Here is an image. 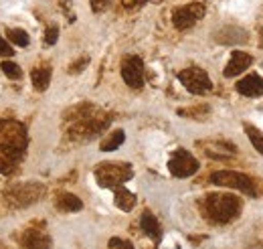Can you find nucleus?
<instances>
[{
  "label": "nucleus",
  "instance_id": "nucleus-1",
  "mask_svg": "<svg viewBox=\"0 0 263 249\" xmlns=\"http://www.w3.org/2000/svg\"><path fill=\"white\" fill-rule=\"evenodd\" d=\"M27 128L16 120H0V174H10L27 152Z\"/></svg>",
  "mask_w": 263,
  "mask_h": 249
},
{
  "label": "nucleus",
  "instance_id": "nucleus-2",
  "mask_svg": "<svg viewBox=\"0 0 263 249\" xmlns=\"http://www.w3.org/2000/svg\"><path fill=\"white\" fill-rule=\"evenodd\" d=\"M241 201L233 194H221V192H213V194H206L202 201H200V211L202 215L217 223V225H225L233 221L235 217H239L241 213Z\"/></svg>",
  "mask_w": 263,
  "mask_h": 249
},
{
  "label": "nucleus",
  "instance_id": "nucleus-3",
  "mask_svg": "<svg viewBox=\"0 0 263 249\" xmlns=\"http://www.w3.org/2000/svg\"><path fill=\"white\" fill-rule=\"evenodd\" d=\"M132 176H134V170L126 162H105L96 168L98 185L103 188H118L120 185L128 183Z\"/></svg>",
  "mask_w": 263,
  "mask_h": 249
},
{
  "label": "nucleus",
  "instance_id": "nucleus-4",
  "mask_svg": "<svg viewBox=\"0 0 263 249\" xmlns=\"http://www.w3.org/2000/svg\"><path fill=\"white\" fill-rule=\"evenodd\" d=\"M211 183L217 185V187H229L235 188V190H241L249 197H255V185L253 181L243 174V172H235V170H217L211 174Z\"/></svg>",
  "mask_w": 263,
  "mask_h": 249
},
{
  "label": "nucleus",
  "instance_id": "nucleus-5",
  "mask_svg": "<svg viewBox=\"0 0 263 249\" xmlns=\"http://www.w3.org/2000/svg\"><path fill=\"white\" fill-rule=\"evenodd\" d=\"M178 81L191 92V94L202 95L206 92L213 90V81L211 77L206 75V71H202L200 67H189V69H182L178 73Z\"/></svg>",
  "mask_w": 263,
  "mask_h": 249
},
{
  "label": "nucleus",
  "instance_id": "nucleus-6",
  "mask_svg": "<svg viewBox=\"0 0 263 249\" xmlns=\"http://www.w3.org/2000/svg\"><path fill=\"white\" fill-rule=\"evenodd\" d=\"M204 12H206V6L202 2H191V4L178 6L172 12V23L178 31H186V29L197 25L198 21L204 16Z\"/></svg>",
  "mask_w": 263,
  "mask_h": 249
},
{
  "label": "nucleus",
  "instance_id": "nucleus-7",
  "mask_svg": "<svg viewBox=\"0 0 263 249\" xmlns=\"http://www.w3.org/2000/svg\"><path fill=\"white\" fill-rule=\"evenodd\" d=\"M45 192L43 185H36V183H27V185H18V187L10 188L6 192V201L12 205V207H27V205H33L34 201H39Z\"/></svg>",
  "mask_w": 263,
  "mask_h": 249
},
{
  "label": "nucleus",
  "instance_id": "nucleus-8",
  "mask_svg": "<svg viewBox=\"0 0 263 249\" xmlns=\"http://www.w3.org/2000/svg\"><path fill=\"white\" fill-rule=\"evenodd\" d=\"M198 160L195 156L191 154V152H186V150H176L174 154L170 156V160H168V170L176 176V179H189V176H193L195 172L198 170Z\"/></svg>",
  "mask_w": 263,
  "mask_h": 249
},
{
  "label": "nucleus",
  "instance_id": "nucleus-9",
  "mask_svg": "<svg viewBox=\"0 0 263 249\" xmlns=\"http://www.w3.org/2000/svg\"><path fill=\"white\" fill-rule=\"evenodd\" d=\"M122 77L126 81V85H130L132 90H140L144 85V63L136 55H128L122 61Z\"/></svg>",
  "mask_w": 263,
  "mask_h": 249
},
{
  "label": "nucleus",
  "instance_id": "nucleus-10",
  "mask_svg": "<svg viewBox=\"0 0 263 249\" xmlns=\"http://www.w3.org/2000/svg\"><path fill=\"white\" fill-rule=\"evenodd\" d=\"M21 247L23 249H49L51 247V237L39 229V227H29L21 235Z\"/></svg>",
  "mask_w": 263,
  "mask_h": 249
},
{
  "label": "nucleus",
  "instance_id": "nucleus-11",
  "mask_svg": "<svg viewBox=\"0 0 263 249\" xmlns=\"http://www.w3.org/2000/svg\"><path fill=\"white\" fill-rule=\"evenodd\" d=\"M235 90L245 97H261L263 95V77L257 73H251L247 77H243L241 81H237Z\"/></svg>",
  "mask_w": 263,
  "mask_h": 249
},
{
  "label": "nucleus",
  "instance_id": "nucleus-12",
  "mask_svg": "<svg viewBox=\"0 0 263 249\" xmlns=\"http://www.w3.org/2000/svg\"><path fill=\"white\" fill-rule=\"evenodd\" d=\"M215 39L221 45H243V43H247L249 34L243 29H239V27H225V29H221L215 34Z\"/></svg>",
  "mask_w": 263,
  "mask_h": 249
},
{
  "label": "nucleus",
  "instance_id": "nucleus-13",
  "mask_svg": "<svg viewBox=\"0 0 263 249\" xmlns=\"http://www.w3.org/2000/svg\"><path fill=\"white\" fill-rule=\"evenodd\" d=\"M251 55H247V53H243V51H235L233 55H231L229 63H227V67H225V77H237L239 73H243L249 65H251Z\"/></svg>",
  "mask_w": 263,
  "mask_h": 249
},
{
  "label": "nucleus",
  "instance_id": "nucleus-14",
  "mask_svg": "<svg viewBox=\"0 0 263 249\" xmlns=\"http://www.w3.org/2000/svg\"><path fill=\"white\" fill-rule=\"evenodd\" d=\"M140 227H142V231H144L150 239H154V241H160V239H162L160 223H158V219L154 217L150 211L142 213V217H140Z\"/></svg>",
  "mask_w": 263,
  "mask_h": 249
},
{
  "label": "nucleus",
  "instance_id": "nucleus-15",
  "mask_svg": "<svg viewBox=\"0 0 263 249\" xmlns=\"http://www.w3.org/2000/svg\"><path fill=\"white\" fill-rule=\"evenodd\" d=\"M55 207L63 213H77L83 209V203H81V199H77L71 192H59L55 199Z\"/></svg>",
  "mask_w": 263,
  "mask_h": 249
},
{
  "label": "nucleus",
  "instance_id": "nucleus-16",
  "mask_svg": "<svg viewBox=\"0 0 263 249\" xmlns=\"http://www.w3.org/2000/svg\"><path fill=\"white\" fill-rule=\"evenodd\" d=\"M31 79H33L34 90L39 92H45L51 83V67L47 65H41V67H34L33 73H31Z\"/></svg>",
  "mask_w": 263,
  "mask_h": 249
},
{
  "label": "nucleus",
  "instance_id": "nucleus-17",
  "mask_svg": "<svg viewBox=\"0 0 263 249\" xmlns=\"http://www.w3.org/2000/svg\"><path fill=\"white\" fill-rule=\"evenodd\" d=\"M116 205L122 209V211H132L134 207H136V194L130 192L128 188L124 187H118L116 188Z\"/></svg>",
  "mask_w": 263,
  "mask_h": 249
},
{
  "label": "nucleus",
  "instance_id": "nucleus-18",
  "mask_svg": "<svg viewBox=\"0 0 263 249\" xmlns=\"http://www.w3.org/2000/svg\"><path fill=\"white\" fill-rule=\"evenodd\" d=\"M124 140H126V134H124V130H116V132H111V136L109 138H105L103 142H101V152H111V150H116L118 146H122L124 144Z\"/></svg>",
  "mask_w": 263,
  "mask_h": 249
},
{
  "label": "nucleus",
  "instance_id": "nucleus-19",
  "mask_svg": "<svg viewBox=\"0 0 263 249\" xmlns=\"http://www.w3.org/2000/svg\"><path fill=\"white\" fill-rule=\"evenodd\" d=\"M245 132H247L251 144L255 146V150H257L259 154H263V132L261 130H257L255 126H251V124H245Z\"/></svg>",
  "mask_w": 263,
  "mask_h": 249
},
{
  "label": "nucleus",
  "instance_id": "nucleus-20",
  "mask_svg": "<svg viewBox=\"0 0 263 249\" xmlns=\"http://www.w3.org/2000/svg\"><path fill=\"white\" fill-rule=\"evenodd\" d=\"M6 34H8V39H10L14 45H18V47H27V45L31 43L27 31H23V29H8Z\"/></svg>",
  "mask_w": 263,
  "mask_h": 249
},
{
  "label": "nucleus",
  "instance_id": "nucleus-21",
  "mask_svg": "<svg viewBox=\"0 0 263 249\" xmlns=\"http://www.w3.org/2000/svg\"><path fill=\"white\" fill-rule=\"evenodd\" d=\"M0 69H2V71H4V75H6V77H10V79H18V77L23 75L21 67H18L14 61H2L0 63Z\"/></svg>",
  "mask_w": 263,
  "mask_h": 249
},
{
  "label": "nucleus",
  "instance_id": "nucleus-22",
  "mask_svg": "<svg viewBox=\"0 0 263 249\" xmlns=\"http://www.w3.org/2000/svg\"><path fill=\"white\" fill-rule=\"evenodd\" d=\"M109 249H134L130 241L126 239H120V237H111L109 239Z\"/></svg>",
  "mask_w": 263,
  "mask_h": 249
},
{
  "label": "nucleus",
  "instance_id": "nucleus-23",
  "mask_svg": "<svg viewBox=\"0 0 263 249\" xmlns=\"http://www.w3.org/2000/svg\"><path fill=\"white\" fill-rule=\"evenodd\" d=\"M57 39H59V29H57V27L47 29V32H45V43H47V45H55Z\"/></svg>",
  "mask_w": 263,
  "mask_h": 249
},
{
  "label": "nucleus",
  "instance_id": "nucleus-24",
  "mask_svg": "<svg viewBox=\"0 0 263 249\" xmlns=\"http://www.w3.org/2000/svg\"><path fill=\"white\" fill-rule=\"evenodd\" d=\"M89 4H91V10L93 12H103L111 4V0H89Z\"/></svg>",
  "mask_w": 263,
  "mask_h": 249
},
{
  "label": "nucleus",
  "instance_id": "nucleus-25",
  "mask_svg": "<svg viewBox=\"0 0 263 249\" xmlns=\"http://www.w3.org/2000/svg\"><path fill=\"white\" fill-rule=\"evenodd\" d=\"M14 53V49H10V45L6 43V39H2L0 37V55H4V57H10Z\"/></svg>",
  "mask_w": 263,
  "mask_h": 249
},
{
  "label": "nucleus",
  "instance_id": "nucleus-26",
  "mask_svg": "<svg viewBox=\"0 0 263 249\" xmlns=\"http://www.w3.org/2000/svg\"><path fill=\"white\" fill-rule=\"evenodd\" d=\"M87 61H89V59H87V57H83L81 61L73 63V67H69V73H77V71H81V69L87 65Z\"/></svg>",
  "mask_w": 263,
  "mask_h": 249
},
{
  "label": "nucleus",
  "instance_id": "nucleus-27",
  "mask_svg": "<svg viewBox=\"0 0 263 249\" xmlns=\"http://www.w3.org/2000/svg\"><path fill=\"white\" fill-rule=\"evenodd\" d=\"M144 2H148V0H122V4H124L126 8H138V6H142Z\"/></svg>",
  "mask_w": 263,
  "mask_h": 249
},
{
  "label": "nucleus",
  "instance_id": "nucleus-28",
  "mask_svg": "<svg viewBox=\"0 0 263 249\" xmlns=\"http://www.w3.org/2000/svg\"><path fill=\"white\" fill-rule=\"evenodd\" d=\"M259 47L263 49V29H261V34H259Z\"/></svg>",
  "mask_w": 263,
  "mask_h": 249
}]
</instances>
